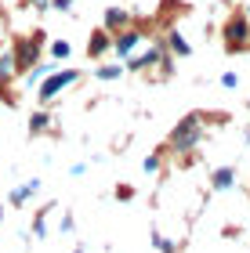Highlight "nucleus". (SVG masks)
Returning <instances> with one entry per match:
<instances>
[{
    "label": "nucleus",
    "mask_w": 250,
    "mask_h": 253,
    "mask_svg": "<svg viewBox=\"0 0 250 253\" xmlns=\"http://www.w3.org/2000/svg\"><path fill=\"white\" fill-rule=\"evenodd\" d=\"M40 43H44V29H37L33 37H22L15 43V51H11V58H15V73H29L33 62H40Z\"/></svg>",
    "instance_id": "f03ea898"
},
{
    "label": "nucleus",
    "mask_w": 250,
    "mask_h": 253,
    "mask_svg": "<svg viewBox=\"0 0 250 253\" xmlns=\"http://www.w3.org/2000/svg\"><path fill=\"white\" fill-rule=\"evenodd\" d=\"M221 87L236 90V87H240V73H221Z\"/></svg>",
    "instance_id": "aec40b11"
},
{
    "label": "nucleus",
    "mask_w": 250,
    "mask_h": 253,
    "mask_svg": "<svg viewBox=\"0 0 250 253\" xmlns=\"http://www.w3.org/2000/svg\"><path fill=\"white\" fill-rule=\"evenodd\" d=\"M167 47H170V54H178V58H189V54H192V47H189V40L181 37L178 29H170V33H167Z\"/></svg>",
    "instance_id": "9d476101"
},
{
    "label": "nucleus",
    "mask_w": 250,
    "mask_h": 253,
    "mask_svg": "<svg viewBox=\"0 0 250 253\" xmlns=\"http://www.w3.org/2000/svg\"><path fill=\"white\" fill-rule=\"evenodd\" d=\"M51 130V116L48 112H33L29 116V134H48Z\"/></svg>",
    "instance_id": "f8f14e48"
},
{
    "label": "nucleus",
    "mask_w": 250,
    "mask_h": 253,
    "mask_svg": "<svg viewBox=\"0 0 250 253\" xmlns=\"http://www.w3.org/2000/svg\"><path fill=\"white\" fill-rule=\"evenodd\" d=\"M33 235H37V239L48 235V210H40V213H37V221H33Z\"/></svg>",
    "instance_id": "f3484780"
},
{
    "label": "nucleus",
    "mask_w": 250,
    "mask_h": 253,
    "mask_svg": "<svg viewBox=\"0 0 250 253\" xmlns=\"http://www.w3.org/2000/svg\"><path fill=\"white\" fill-rule=\"evenodd\" d=\"M51 73H54V62H40V65H33V69H29V80H37V84H40V80H44V76H51Z\"/></svg>",
    "instance_id": "4468645a"
},
{
    "label": "nucleus",
    "mask_w": 250,
    "mask_h": 253,
    "mask_svg": "<svg viewBox=\"0 0 250 253\" xmlns=\"http://www.w3.org/2000/svg\"><path fill=\"white\" fill-rule=\"evenodd\" d=\"M116 199H134V188L131 185H120L116 188Z\"/></svg>",
    "instance_id": "4be33fe9"
},
{
    "label": "nucleus",
    "mask_w": 250,
    "mask_h": 253,
    "mask_svg": "<svg viewBox=\"0 0 250 253\" xmlns=\"http://www.w3.org/2000/svg\"><path fill=\"white\" fill-rule=\"evenodd\" d=\"M247 18H250V4H247Z\"/></svg>",
    "instance_id": "393cba45"
},
{
    "label": "nucleus",
    "mask_w": 250,
    "mask_h": 253,
    "mask_svg": "<svg viewBox=\"0 0 250 253\" xmlns=\"http://www.w3.org/2000/svg\"><path fill=\"white\" fill-rule=\"evenodd\" d=\"M232 185H236V170L232 167H218L210 174V188L214 192H225V188H232Z\"/></svg>",
    "instance_id": "1a4fd4ad"
},
{
    "label": "nucleus",
    "mask_w": 250,
    "mask_h": 253,
    "mask_svg": "<svg viewBox=\"0 0 250 253\" xmlns=\"http://www.w3.org/2000/svg\"><path fill=\"white\" fill-rule=\"evenodd\" d=\"M54 11H62V15H73V0H51Z\"/></svg>",
    "instance_id": "412c9836"
},
{
    "label": "nucleus",
    "mask_w": 250,
    "mask_h": 253,
    "mask_svg": "<svg viewBox=\"0 0 250 253\" xmlns=\"http://www.w3.org/2000/svg\"><path fill=\"white\" fill-rule=\"evenodd\" d=\"M37 188H40V181H37V177H33V181H26L22 188H15V192H11V203H15V206H22V203L29 199V195H37Z\"/></svg>",
    "instance_id": "9b49d317"
},
{
    "label": "nucleus",
    "mask_w": 250,
    "mask_h": 253,
    "mask_svg": "<svg viewBox=\"0 0 250 253\" xmlns=\"http://www.w3.org/2000/svg\"><path fill=\"white\" fill-rule=\"evenodd\" d=\"M51 54H54V58H58V62H65V58H69V54H73L69 40H54V43H51Z\"/></svg>",
    "instance_id": "2eb2a0df"
},
{
    "label": "nucleus",
    "mask_w": 250,
    "mask_h": 253,
    "mask_svg": "<svg viewBox=\"0 0 250 253\" xmlns=\"http://www.w3.org/2000/svg\"><path fill=\"white\" fill-rule=\"evenodd\" d=\"M29 4L37 7V11H44V7H48V0H29Z\"/></svg>",
    "instance_id": "5701e85b"
},
{
    "label": "nucleus",
    "mask_w": 250,
    "mask_h": 253,
    "mask_svg": "<svg viewBox=\"0 0 250 253\" xmlns=\"http://www.w3.org/2000/svg\"><path fill=\"white\" fill-rule=\"evenodd\" d=\"M142 170H145V174H156V170H160V152L145 156V163H142Z\"/></svg>",
    "instance_id": "6ab92c4d"
},
{
    "label": "nucleus",
    "mask_w": 250,
    "mask_h": 253,
    "mask_svg": "<svg viewBox=\"0 0 250 253\" xmlns=\"http://www.w3.org/2000/svg\"><path fill=\"white\" fill-rule=\"evenodd\" d=\"M163 47H149V51H142V54H131V62L123 65V69H131V73H145V69H156L163 62Z\"/></svg>",
    "instance_id": "423d86ee"
},
{
    "label": "nucleus",
    "mask_w": 250,
    "mask_h": 253,
    "mask_svg": "<svg viewBox=\"0 0 250 253\" xmlns=\"http://www.w3.org/2000/svg\"><path fill=\"white\" fill-rule=\"evenodd\" d=\"M152 246L160 250V253H174V243H170V239H163V235H156V232H152Z\"/></svg>",
    "instance_id": "a211bd4d"
},
{
    "label": "nucleus",
    "mask_w": 250,
    "mask_h": 253,
    "mask_svg": "<svg viewBox=\"0 0 250 253\" xmlns=\"http://www.w3.org/2000/svg\"><path fill=\"white\" fill-rule=\"evenodd\" d=\"M127 26H131V15L123 7H109L105 11V29L109 33H120V29H127Z\"/></svg>",
    "instance_id": "6e6552de"
},
{
    "label": "nucleus",
    "mask_w": 250,
    "mask_h": 253,
    "mask_svg": "<svg viewBox=\"0 0 250 253\" xmlns=\"http://www.w3.org/2000/svg\"><path fill=\"white\" fill-rule=\"evenodd\" d=\"M123 73H127V69H123L120 62H112V65H98V69H95V76H98V80H116V76H123Z\"/></svg>",
    "instance_id": "ddd939ff"
},
{
    "label": "nucleus",
    "mask_w": 250,
    "mask_h": 253,
    "mask_svg": "<svg viewBox=\"0 0 250 253\" xmlns=\"http://www.w3.org/2000/svg\"><path fill=\"white\" fill-rule=\"evenodd\" d=\"M247 47H250V18L232 15L225 22V51L236 54V51H247Z\"/></svg>",
    "instance_id": "7ed1b4c3"
},
{
    "label": "nucleus",
    "mask_w": 250,
    "mask_h": 253,
    "mask_svg": "<svg viewBox=\"0 0 250 253\" xmlns=\"http://www.w3.org/2000/svg\"><path fill=\"white\" fill-rule=\"evenodd\" d=\"M73 253H84V250H73Z\"/></svg>",
    "instance_id": "a878e982"
},
{
    "label": "nucleus",
    "mask_w": 250,
    "mask_h": 253,
    "mask_svg": "<svg viewBox=\"0 0 250 253\" xmlns=\"http://www.w3.org/2000/svg\"><path fill=\"white\" fill-rule=\"evenodd\" d=\"M76 80H80V73H76V69H65V73H51V76H44V80H40V90H37V94H40V101H54L65 87H73Z\"/></svg>",
    "instance_id": "20e7f679"
},
{
    "label": "nucleus",
    "mask_w": 250,
    "mask_h": 253,
    "mask_svg": "<svg viewBox=\"0 0 250 253\" xmlns=\"http://www.w3.org/2000/svg\"><path fill=\"white\" fill-rule=\"evenodd\" d=\"M0 221H4V206H0Z\"/></svg>",
    "instance_id": "b1692460"
},
{
    "label": "nucleus",
    "mask_w": 250,
    "mask_h": 253,
    "mask_svg": "<svg viewBox=\"0 0 250 253\" xmlns=\"http://www.w3.org/2000/svg\"><path fill=\"white\" fill-rule=\"evenodd\" d=\"M11 76H15V58L7 51V54H0V80H11Z\"/></svg>",
    "instance_id": "dca6fc26"
},
{
    "label": "nucleus",
    "mask_w": 250,
    "mask_h": 253,
    "mask_svg": "<svg viewBox=\"0 0 250 253\" xmlns=\"http://www.w3.org/2000/svg\"><path fill=\"white\" fill-rule=\"evenodd\" d=\"M109 51H112V33L109 29L91 33V40H87V54L91 58H101V54H109Z\"/></svg>",
    "instance_id": "0eeeda50"
},
{
    "label": "nucleus",
    "mask_w": 250,
    "mask_h": 253,
    "mask_svg": "<svg viewBox=\"0 0 250 253\" xmlns=\"http://www.w3.org/2000/svg\"><path fill=\"white\" fill-rule=\"evenodd\" d=\"M142 37H145V29H142V26H127V29L112 33V51H116V58H131V54L138 51Z\"/></svg>",
    "instance_id": "39448f33"
},
{
    "label": "nucleus",
    "mask_w": 250,
    "mask_h": 253,
    "mask_svg": "<svg viewBox=\"0 0 250 253\" xmlns=\"http://www.w3.org/2000/svg\"><path fill=\"white\" fill-rule=\"evenodd\" d=\"M203 141V112H189L185 120H178V126L170 130V148L174 152H192Z\"/></svg>",
    "instance_id": "f257e3e1"
}]
</instances>
